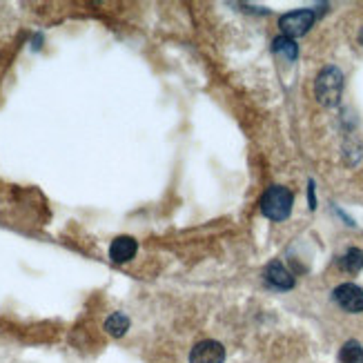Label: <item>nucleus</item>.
I'll return each mask as SVG.
<instances>
[{
  "mask_svg": "<svg viewBox=\"0 0 363 363\" xmlns=\"http://www.w3.org/2000/svg\"><path fill=\"white\" fill-rule=\"evenodd\" d=\"M292 203H294V196L288 187L272 185L261 196V212L272 220H286L292 212Z\"/></svg>",
  "mask_w": 363,
  "mask_h": 363,
  "instance_id": "nucleus-2",
  "label": "nucleus"
},
{
  "mask_svg": "<svg viewBox=\"0 0 363 363\" xmlns=\"http://www.w3.org/2000/svg\"><path fill=\"white\" fill-rule=\"evenodd\" d=\"M314 21H317V13H314L312 9H296V11H290L286 16H281L279 21V27L283 31V36L288 38H298L310 31V27L314 25Z\"/></svg>",
  "mask_w": 363,
  "mask_h": 363,
  "instance_id": "nucleus-3",
  "label": "nucleus"
},
{
  "mask_svg": "<svg viewBox=\"0 0 363 363\" xmlns=\"http://www.w3.org/2000/svg\"><path fill=\"white\" fill-rule=\"evenodd\" d=\"M272 50L279 54V56H283L286 60H296V56H298V47H296V43L292 40V38H288V36H279V38H274V43H272Z\"/></svg>",
  "mask_w": 363,
  "mask_h": 363,
  "instance_id": "nucleus-9",
  "label": "nucleus"
},
{
  "mask_svg": "<svg viewBox=\"0 0 363 363\" xmlns=\"http://www.w3.org/2000/svg\"><path fill=\"white\" fill-rule=\"evenodd\" d=\"M341 363H363V348L359 341H348L339 352Z\"/></svg>",
  "mask_w": 363,
  "mask_h": 363,
  "instance_id": "nucleus-11",
  "label": "nucleus"
},
{
  "mask_svg": "<svg viewBox=\"0 0 363 363\" xmlns=\"http://www.w3.org/2000/svg\"><path fill=\"white\" fill-rule=\"evenodd\" d=\"M136 250H138V243L132 236H118V239H114L112 245H109V259L114 263H128L134 259Z\"/></svg>",
  "mask_w": 363,
  "mask_h": 363,
  "instance_id": "nucleus-7",
  "label": "nucleus"
},
{
  "mask_svg": "<svg viewBox=\"0 0 363 363\" xmlns=\"http://www.w3.org/2000/svg\"><path fill=\"white\" fill-rule=\"evenodd\" d=\"M359 40L363 43V29H361V34H359Z\"/></svg>",
  "mask_w": 363,
  "mask_h": 363,
  "instance_id": "nucleus-13",
  "label": "nucleus"
},
{
  "mask_svg": "<svg viewBox=\"0 0 363 363\" xmlns=\"http://www.w3.org/2000/svg\"><path fill=\"white\" fill-rule=\"evenodd\" d=\"M339 267L345 272H350V274H357L363 270V250L359 247H350L345 255L339 259Z\"/></svg>",
  "mask_w": 363,
  "mask_h": 363,
  "instance_id": "nucleus-8",
  "label": "nucleus"
},
{
  "mask_svg": "<svg viewBox=\"0 0 363 363\" xmlns=\"http://www.w3.org/2000/svg\"><path fill=\"white\" fill-rule=\"evenodd\" d=\"M308 203H310V210L317 208V199H314V181L308 183Z\"/></svg>",
  "mask_w": 363,
  "mask_h": 363,
  "instance_id": "nucleus-12",
  "label": "nucleus"
},
{
  "mask_svg": "<svg viewBox=\"0 0 363 363\" xmlns=\"http://www.w3.org/2000/svg\"><path fill=\"white\" fill-rule=\"evenodd\" d=\"M343 91V74L339 67H325L319 72L317 81H314V94L317 101L325 107H335L341 101Z\"/></svg>",
  "mask_w": 363,
  "mask_h": 363,
  "instance_id": "nucleus-1",
  "label": "nucleus"
},
{
  "mask_svg": "<svg viewBox=\"0 0 363 363\" xmlns=\"http://www.w3.org/2000/svg\"><path fill=\"white\" fill-rule=\"evenodd\" d=\"M263 277L277 290H292L294 288V277L286 270V265L279 263V261H272L270 265H267Z\"/></svg>",
  "mask_w": 363,
  "mask_h": 363,
  "instance_id": "nucleus-6",
  "label": "nucleus"
},
{
  "mask_svg": "<svg viewBox=\"0 0 363 363\" xmlns=\"http://www.w3.org/2000/svg\"><path fill=\"white\" fill-rule=\"evenodd\" d=\"M105 330L112 337H123L130 330V319L125 317L123 312H116V314H112V317L105 321Z\"/></svg>",
  "mask_w": 363,
  "mask_h": 363,
  "instance_id": "nucleus-10",
  "label": "nucleus"
},
{
  "mask_svg": "<svg viewBox=\"0 0 363 363\" xmlns=\"http://www.w3.org/2000/svg\"><path fill=\"white\" fill-rule=\"evenodd\" d=\"M333 296L339 303V308H343L345 312H350V314L363 312V290L354 286V283H341L339 288H335Z\"/></svg>",
  "mask_w": 363,
  "mask_h": 363,
  "instance_id": "nucleus-4",
  "label": "nucleus"
},
{
  "mask_svg": "<svg viewBox=\"0 0 363 363\" xmlns=\"http://www.w3.org/2000/svg\"><path fill=\"white\" fill-rule=\"evenodd\" d=\"M225 348L218 341H201L189 352V363H223Z\"/></svg>",
  "mask_w": 363,
  "mask_h": 363,
  "instance_id": "nucleus-5",
  "label": "nucleus"
}]
</instances>
